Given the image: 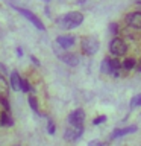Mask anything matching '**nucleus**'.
I'll return each instance as SVG.
<instances>
[{
  "label": "nucleus",
  "instance_id": "393cba45",
  "mask_svg": "<svg viewBox=\"0 0 141 146\" xmlns=\"http://www.w3.org/2000/svg\"><path fill=\"white\" fill-rule=\"evenodd\" d=\"M0 70H2V73H5V75L8 73V68H6V66H3L2 62H0Z\"/></svg>",
  "mask_w": 141,
  "mask_h": 146
},
{
  "label": "nucleus",
  "instance_id": "a878e982",
  "mask_svg": "<svg viewBox=\"0 0 141 146\" xmlns=\"http://www.w3.org/2000/svg\"><path fill=\"white\" fill-rule=\"evenodd\" d=\"M17 55H18V56H23V50H21L20 47L17 49Z\"/></svg>",
  "mask_w": 141,
  "mask_h": 146
},
{
  "label": "nucleus",
  "instance_id": "1a4fd4ad",
  "mask_svg": "<svg viewBox=\"0 0 141 146\" xmlns=\"http://www.w3.org/2000/svg\"><path fill=\"white\" fill-rule=\"evenodd\" d=\"M58 56L62 59V62H65L67 66H77L79 64V56H77L76 53H68V52H65V53H58Z\"/></svg>",
  "mask_w": 141,
  "mask_h": 146
},
{
  "label": "nucleus",
  "instance_id": "c85d7f7f",
  "mask_svg": "<svg viewBox=\"0 0 141 146\" xmlns=\"http://www.w3.org/2000/svg\"><path fill=\"white\" fill-rule=\"evenodd\" d=\"M44 2H47V3H49V2H50V0H44Z\"/></svg>",
  "mask_w": 141,
  "mask_h": 146
},
{
  "label": "nucleus",
  "instance_id": "39448f33",
  "mask_svg": "<svg viewBox=\"0 0 141 146\" xmlns=\"http://www.w3.org/2000/svg\"><path fill=\"white\" fill-rule=\"evenodd\" d=\"M84 120H85V113H84V110H80V108L74 110V111L68 116V123H70V126H84Z\"/></svg>",
  "mask_w": 141,
  "mask_h": 146
},
{
  "label": "nucleus",
  "instance_id": "4468645a",
  "mask_svg": "<svg viewBox=\"0 0 141 146\" xmlns=\"http://www.w3.org/2000/svg\"><path fill=\"white\" fill-rule=\"evenodd\" d=\"M109 67H111V75H114V76H118V73H120V70H121V64H120V61L118 59H111L109 58Z\"/></svg>",
  "mask_w": 141,
  "mask_h": 146
},
{
  "label": "nucleus",
  "instance_id": "0eeeda50",
  "mask_svg": "<svg viewBox=\"0 0 141 146\" xmlns=\"http://www.w3.org/2000/svg\"><path fill=\"white\" fill-rule=\"evenodd\" d=\"M126 23L129 27L141 29V12H130L126 15Z\"/></svg>",
  "mask_w": 141,
  "mask_h": 146
},
{
  "label": "nucleus",
  "instance_id": "f3484780",
  "mask_svg": "<svg viewBox=\"0 0 141 146\" xmlns=\"http://www.w3.org/2000/svg\"><path fill=\"white\" fill-rule=\"evenodd\" d=\"M27 100H29V105H30V108L34 110L35 113H38V100H36V98L35 96H29V98H27Z\"/></svg>",
  "mask_w": 141,
  "mask_h": 146
},
{
  "label": "nucleus",
  "instance_id": "9d476101",
  "mask_svg": "<svg viewBox=\"0 0 141 146\" xmlns=\"http://www.w3.org/2000/svg\"><path fill=\"white\" fill-rule=\"evenodd\" d=\"M136 131V126L135 125H132V126H126V128H120V129H115L112 132V139H117V137H123V135H126V134H132V132H135Z\"/></svg>",
  "mask_w": 141,
  "mask_h": 146
},
{
  "label": "nucleus",
  "instance_id": "6ab92c4d",
  "mask_svg": "<svg viewBox=\"0 0 141 146\" xmlns=\"http://www.w3.org/2000/svg\"><path fill=\"white\" fill-rule=\"evenodd\" d=\"M55 131H56V125H55V122L53 120H49L47 122V132H49L50 135H53Z\"/></svg>",
  "mask_w": 141,
  "mask_h": 146
},
{
  "label": "nucleus",
  "instance_id": "f8f14e48",
  "mask_svg": "<svg viewBox=\"0 0 141 146\" xmlns=\"http://www.w3.org/2000/svg\"><path fill=\"white\" fill-rule=\"evenodd\" d=\"M0 125L2 126H12L14 125V119L11 117V114L8 111H2V114H0Z\"/></svg>",
  "mask_w": 141,
  "mask_h": 146
},
{
  "label": "nucleus",
  "instance_id": "423d86ee",
  "mask_svg": "<svg viewBox=\"0 0 141 146\" xmlns=\"http://www.w3.org/2000/svg\"><path fill=\"white\" fill-rule=\"evenodd\" d=\"M82 132H84V126H70L65 129V134H64V139L68 141H74L77 139H80Z\"/></svg>",
  "mask_w": 141,
  "mask_h": 146
},
{
  "label": "nucleus",
  "instance_id": "ddd939ff",
  "mask_svg": "<svg viewBox=\"0 0 141 146\" xmlns=\"http://www.w3.org/2000/svg\"><path fill=\"white\" fill-rule=\"evenodd\" d=\"M20 82H21V78H20V73L17 70L11 73V82H9V85L12 87L14 90H20Z\"/></svg>",
  "mask_w": 141,
  "mask_h": 146
},
{
  "label": "nucleus",
  "instance_id": "412c9836",
  "mask_svg": "<svg viewBox=\"0 0 141 146\" xmlns=\"http://www.w3.org/2000/svg\"><path fill=\"white\" fill-rule=\"evenodd\" d=\"M105 120H106V116H99L93 120V125H100V123H103Z\"/></svg>",
  "mask_w": 141,
  "mask_h": 146
},
{
  "label": "nucleus",
  "instance_id": "2eb2a0df",
  "mask_svg": "<svg viewBox=\"0 0 141 146\" xmlns=\"http://www.w3.org/2000/svg\"><path fill=\"white\" fill-rule=\"evenodd\" d=\"M20 90L24 91V93H29V91H32V87H30V84H29V81H27V79H21V82H20Z\"/></svg>",
  "mask_w": 141,
  "mask_h": 146
},
{
  "label": "nucleus",
  "instance_id": "a211bd4d",
  "mask_svg": "<svg viewBox=\"0 0 141 146\" xmlns=\"http://www.w3.org/2000/svg\"><path fill=\"white\" fill-rule=\"evenodd\" d=\"M100 70H102V73H111V67H109V58H105L102 61V67H100Z\"/></svg>",
  "mask_w": 141,
  "mask_h": 146
},
{
  "label": "nucleus",
  "instance_id": "4be33fe9",
  "mask_svg": "<svg viewBox=\"0 0 141 146\" xmlns=\"http://www.w3.org/2000/svg\"><path fill=\"white\" fill-rule=\"evenodd\" d=\"M109 31H111V32H112L114 35H117V32H118L117 23H111V25H109Z\"/></svg>",
  "mask_w": 141,
  "mask_h": 146
},
{
  "label": "nucleus",
  "instance_id": "cd10ccee",
  "mask_svg": "<svg viewBox=\"0 0 141 146\" xmlns=\"http://www.w3.org/2000/svg\"><path fill=\"white\" fill-rule=\"evenodd\" d=\"M138 72H141V62H140V66H138Z\"/></svg>",
  "mask_w": 141,
  "mask_h": 146
},
{
  "label": "nucleus",
  "instance_id": "dca6fc26",
  "mask_svg": "<svg viewBox=\"0 0 141 146\" xmlns=\"http://www.w3.org/2000/svg\"><path fill=\"white\" fill-rule=\"evenodd\" d=\"M135 64H136V61L134 58H127V59H125V62H123V67H125L126 70H132V68L135 67Z\"/></svg>",
  "mask_w": 141,
  "mask_h": 146
},
{
  "label": "nucleus",
  "instance_id": "b1692460",
  "mask_svg": "<svg viewBox=\"0 0 141 146\" xmlns=\"http://www.w3.org/2000/svg\"><path fill=\"white\" fill-rule=\"evenodd\" d=\"M30 59H32V62H34L35 66H40V61L36 59V56H34V55H30Z\"/></svg>",
  "mask_w": 141,
  "mask_h": 146
},
{
  "label": "nucleus",
  "instance_id": "5701e85b",
  "mask_svg": "<svg viewBox=\"0 0 141 146\" xmlns=\"http://www.w3.org/2000/svg\"><path fill=\"white\" fill-rule=\"evenodd\" d=\"M88 146H103V143H100V141H97V140H93V141H90Z\"/></svg>",
  "mask_w": 141,
  "mask_h": 146
},
{
  "label": "nucleus",
  "instance_id": "9b49d317",
  "mask_svg": "<svg viewBox=\"0 0 141 146\" xmlns=\"http://www.w3.org/2000/svg\"><path fill=\"white\" fill-rule=\"evenodd\" d=\"M9 94V84L3 75H0V99H8Z\"/></svg>",
  "mask_w": 141,
  "mask_h": 146
},
{
  "label": "nucleus",
  "instance_id": "7ed1b4c3",
  "mask_svg": "<svg viewBox=\"0 0 141 146\" xmlns=\"http://www.w3.org/2000/svg\"><path fill=\"white\" fill-rule=\"evenodd\" d=\"M109 52H111L114 56H123L127 52V44L123 41L121 38H114L109 44Z\"/></svg>",
  "mask_w": 141,
  "mask_h": 146
},
{
  "label": "nucleus",
  "instance_id": "aec40b11",
  "mask_svg": "<svg viewBox=\"0 0 141 146\" xmlns=\"http://www.w3.org/2000/svg\"><path fill=\"white\" fill-rule=\"evenodd\" d=\"M0 104H2V107L5 108L3 111H11V105H9V102H8V99H0Z\"/></svg>",
  "mask_w": 141,
  "mask_h": 146
},
{
  "label": "nucleus",
  "instance_id": "bb28decb",
  "mask_svg": "<svg viewBox=\"0 0 141 146\" xmlns=\"http://www.w3.org/2000/svg\"><path fill=\"white\" fill-rule=\"evenodd\" d=\"M136 105H141V94H138V104Z\"/></svg>",
  "mask_w": 141,
  "mask_h": 146
},
{
  "label": "nucleus",
  "instance_id": "f03ea898",
  "mask_svg": "<svg viewBox=\"0 0 141 146\" xmlns=\"http://www.w3.org/2000/svg\"><path fill=\"white\" fill-rule=\"evenodd\" d=\"M100 47V43L99 40L96 38V36H84L80 41V49L82 52H84L85 55H88V56H91V55H96L97 53V50Z\"/></svg>",
  "mask_w": 141,
  "mask_h": 146
},
{
  "label": "nucleus",
  "instance_id": "6e6552de",
  "mask_svg": "<svg viewBox=\"0 0 141 146\" xmlns=\"http://www.w3.org/2000/svg\"><path fill=\"white\" fill-rule=\"evenodd\" d=\"M74 43H76L74 35H61V36L56 38V44L61 49H68V47H71Z\"/></svg>",
  "mask_w": 141,
  "mask_h": 146
},
{
  "label": "nucleus",
  "instance_id": "f257e3e1",
  "mask_svg": "<svg viewBox=\"0 0 141 146\" xmlns=\"http://www.w3.org/2000/svg\"><path fill=\"white\" fill-rule=\"evenodd\" d=\"M82 21H84V15L77 11L67 12L65 15L56 18V25L61 29H74V27L82 25Z\"/></svg>",
  "mask_w": 141,
  "mask_h": 146
},
{
  "label": "nucleus",
  "instance_id": "c756f323",
  "mask_svg": "<svg viewBox=\"0 0 141 146\" xmlns=\"http://www.w3.org/2000/svg\"><path fill=\"white\" fill-rule=\"evenodd\" d=\"M14 146H18V145H14Z\"/></svg>",
  "mask_w": 141,
  "mask_h": 146
},
{
  "label": "nucleus",
  "instance_id": "20e7f679",
  "mask_svg": "<svg viewBox=\"0 0 141 146\" xmlns=\"http://www.w3.org/2000/svg\"><path fill=\"white\" fill-rule=\"evenodd\" d=\"M14 8H15V9H17V11L20 12V14H21L23 17H26L27 20H29V21L32 23V25H34V26L36 27V29H40V31H45V26L43 25V21H41V20H40V18L35 15L34 12L27 11V9H23V8H18V6H14Z\"/></svg>",
  "mask_w": 141,
  "mask_h": 146
}]
</instances>
